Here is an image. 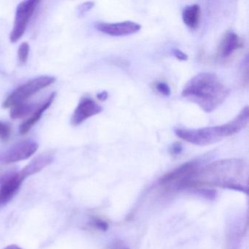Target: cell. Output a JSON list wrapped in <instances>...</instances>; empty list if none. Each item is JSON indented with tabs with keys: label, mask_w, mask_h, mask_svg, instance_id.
Instances as JSON below:
<instances>
[{
	"label": "cell",
	"mask_w": 249,
	"mask_h": 249,
	"mask_svg": "<svg viewBox=\"0 0 249 249\" xmlns=\"http://www.w3.org/2000/svg\"><path fill=\"white\" fill-rule=\"evenodd\" d=\"M230 89L216 75L201 72L191 78L183 87L181 95L206 113L216 110L228 97Z\"/></svg>",
	"instance_id": "cell-1"
},
{
	"label": "cell",
	"mask_w": 249,
	"mask_h": 249,
	"mask_svg": "<svg viewBox=\"0 0 249 249\" xmlns=\"http://www.w3.org/2000/svg\"><path fill=\"white\" fill-rule=\"evenodd\" d=\"M246 166L243 160L237 159L219 160L198 170L189 186L196 183L221 186L226 189L247 192V188L240 183L244 178Z\"/></svg>",
	"instance_id": "cell-2"
},
{
	"label": "cell",
	"mask_w": 249,
	"mask_h": 249,
	"mask_svg": "<svg viewBox=\"0 0 249 249\" xmlns=\"http://www.w3.org/2000/svg\"><path fill=\"white\" fill-rule=\"evenodd\" d=\"M248 124L249 107L246 106L235 118L224 124L198 129L177 128L175 129V133L178 138L193 145H208L239 133L248 126Z\"/></svg>",
	"instance_id": "cell-3"
},
{
	"label": "cell",
	"mask_w": 249,
	"mask_h": 249,
	"mask_svg": "<svg viewBox=\"0 0 249 249\" xmlns=\"http://www.w3.org/2000/svg\"><path fill=\"white\" fill-rule=\"evenodd\" d=\"M55 81H56V78L53 76H48V75H43V76L34 78L13 91L7 97L2 106L4 108H12L14 106L26 103V101L32 96L52 85Z\"/></svg>",
	"instance_id": "cell-4"
},
{
	"label": "cell",
	"mask_w": 249,
	"mask_h": 249,
	"mask_svg": "<svg viewBox=\"0 0 249 249\" xmlns=\"http://www.w3.org/2000/svg\"><path fill=\"white\" fill-rule=\"evenodd\" d=\"M39 3L38 0H27L18 4L16 11L14 27L10 35L11 43H17L23 37Z\"/></svg>",
	"instance_id": "cell-5"
},
{
	"label": "cell",
	"mask_w": 249,
	"mask_h": 249,
	"mask_svg": "<svg viewBox=\"0 0 249 249\" xmlns=\"http://www.w3.org/2000/svg\"><path fill=\"white\" fill-rule=\"evenodd\" d=\"M199 165L198 161H190L184 163L161 178L160 180V184L171 185L174 183L175 185H177L178 189L185 187L189 185V182L199 170Z\"/></svg>",
	"instance_id": "cell-6"
},
{
	"label": "cell",
	"mask_w": 249,
	"mask_h": 249,
	"mask_svg": "<svg viewBox=\"0 0 249 249\" xmlns=\"http://www.w3.org/2000/svg\"><path fill=\"white\" fill-rule=\"evenodd\" d=\"M37 142L24 141L6 150H0V163L11 164L30 158L38 149Z\"/></svg>",
	"instance_id": "cell-7"
},
{
	"label": "cell",
	"mask_w": 249,
	"mask_h": 249,
	"mask_svg": "<svg viewBox=\"0 0 249 249\" xmlns=\"http://www.w3.org/2000/svg\"><path fill=\"white\" fill-rule=\"evenodd\" d=\"M141 25L134 21H126L117 23L97 22L95 28L100 33L112 37H123L136 34L141 30Z\"/></svg>",
	"instance_id": "cell-8"
},
{
	"label": "cell",
	"mask_w": 249,
	"mask_h": 249,
	"mask_svg": "<svg viewBox=\"0 0 249 249\" xmlns=\"http://www.w3.org/2000/svg\"><path fill=\"white\" fill-rule=\"evenodd\" d=\"M27 178L22 171L9 175L4 179L0 186V208L8 203L19 190L21 184Z\"/></svg>",
	"instance_id": "cell-9"
},
{
	"label": "cell",
	"mask_w": 249,
	"mask_h": 249,
	"mask_svg": "<svg viewBox=\"0 0 249 249\" xmlns=\"http://www.w3.org/2000/svg\"><path fill=\"white\" fill-rule=\"evenodd\" d=\"M103 111V107L90 97H83L75 108L71 119L73 126H78L92 116Z\"/></svg>",
	"instance_id": "cell-10"
},
{
	"label": "cell",
	"mask_w": 249,
	"mask_h": 249,
	"mask_svg": "<svg viewBox=\"0 0 249 249\" xmlns=\"http://www.w3.org/2000/svg\"><path fill=\"white\" fill-rule=\"evenodd\" d=\"M244 46V40L237 33L228 32L223 37L217 49L218 59L226 60L230 59L236 52Z\"/></svg>",
	"instance_id": "cell-11"
},
{
	"label": "cell",
	"mask_w": 249,
	"mask_h": 249,
	"mask_svg": "<svg viewBox=\"0 0 249 249\" xmlns=\"http://www.w3.org/2000/svg\"><path fill=\"white\" fill-rule=\"evenodd\" d=\"M56 97V92L52 93V94L49 96V98L45 101V103L42 104L41 106H39L36 109V110H35L33 115L21 125V126H20V133H21V135H24L30 132V129L40 120L45 111L51 107Z\"/></svg>",
	"instance_id": "cell-12"
},
{
	"label": "cell",
	"mask_w": 249,
	"mask_h": 249,
	"mask_svg": "<svg viewBox=\"0 0 249 249\" xmlns=\"http://www.w3.org/2000/svg\"><path fill=\"white\" fill-rule=\"evenodd\" d=\"M201 17V8L198 4L187 5L182 11V19L186 27L192 30L197 28Z\"/></svg>",
	"instance_id": "cell-13"
},
{
	"label": "cell",
	"mask_w": 249,
	"mask_h": 249,
	"mask_svg": "<svg viewBox=\"0 0 249 249\" xmlns=\"http://www.w3.org/2000/svg\"><path fill=\"white\" fill-rule=\"evenodd\" d=\"M53 161V157L50 154H43L33 160L30 164L23 168L21 171L23 172L26 178H28L29 176H33L41 171L45 167L50 165Z\"/></svg>",
	"instance_id": "cell-14"
},
{
	"label": "cell",
	"mask_w": 249,
	"mask_h": 249,
	"mask_svg": "<svg viewBox=\"0 0 249 249\" xmlns=\"http://www.w3.org/2000/svg\"><path fill=\"white\" fill-rule=\"evenodd\" d=\"M35 110V106L28 103H22L12 107L11 111V118L12 119H24L26 116L33 113Z\"/></svg>",
	"instance_id": "cell-15"
},
{
	"label": "cell",
	"mask_w": 249,
	"mask_h": 249,
	"mask_svg": "<svg viewBox=\"0 0 249 249\" xmlns=\"http://www.w3.org/2000/svg\"><path fill=\"white\" fill-rule=\"evenodd\" d=\"M30 49V45L27 42H23L20 45L18 50V59L21 63L25 64L28 60Z\"/></svg>",
	"instance_id": "cell-16"
},
{
	"label": "cell",
	"mask_w": 249,
	"mask_h": 249,
	"mask_svg": "<svg viewBox=\"0 0 249 249\" xmlns=\"http://www.w3.org/2000/svg\"><path fill=\"white\" fill-rule=\"evenodd\" d=\"M11 135V127L9 124L0 121V141L8 142Z\"/></svg>",
	"instance_id": "cell-17"
},
{
	"label": "cell",
	"mask_w": 249,
	"mask_h": 249,
	"mask_svg": "<svg viewBox=\"0 0 249 249\" xmlns=\"http://www.w3.org/2000/svg\"><path fill=\"white\" fill-rule=\"evenodd\" d=\"M155 87L158 92L162 94L163 96L168 97L171 94V89H170V87H169L167 83L160 81V82H157L156 84Z\"/></svg>",
	"instance_id": "cell-18"
},
{
	"label": "cell",
	"mask_w": 249,
	"mask_h": 249,
	"mask_svg": "<svg viewBox=\"0 0 249 249\" xmlns=\"http://www.w3.org/2000/svg\"><path fill=\"white\" fill-rule=\"evenodd\" d=\"M92 224L94 227H97L99 230H103V231H106L108 228L107 223L105 222L103 220L99 219V218H94L93 220Z\"/></svg>",
	"instance_id": "cell-19"
},
{
	"label": "cell",
	"mask_w": 249,
	"mask_h": 249,
	"mask_svg": "<svg viewBox=\"0 0 249 249\" xmlns=\"http://www.w3.org/2000/svg\"><path fill=\"white\" fill-rule=\"evenodd\" d=\"M182 151H183V147H182L180 142H175L170 146V152L173 155H179V154H181Z\"/></svg>",
	"instance_id": "cell-20"
},
{
	"label": "cell",
	"mask_w": 249,
	"mask_h": 249,
	"mask_svg": "<svg viewBox=\"0 0 249 249\" xmlns=\"http://www.w3.org/2000/svg\"><path fill=\"white\" fill-rule=\"evenodd\" d=\"M173 54L174 55L176 59L180 61H186L188 60V58H189L186 53L177 49H173Z\"/></svg>",
	"instance_id": "cell-21"
},
{
	"label": "cell",
	"mask_w": 249,
	"mask_h": 249,
	"mask_svg": "<svg viewBox=\"0 0 249 249\" xmlns=\"http://www.w3.org/2000/svg\"><path fill=\"white\" fill-rule=\"evenodd\" d=\"M94 2H85V3L80 5L78 9H79V11L81 14H84V13H87L88 12V11H89L90 10L94 7Z\"/></svg>",
	"instance_id": "cell-22"
},
{
	"label": "cell",
	"mask_w": 249,
	"mask_h": 249,
	"mask_svg": "<svg viewBox=\"0 0 249 249\" xmlns=\"http://www.w3.org/2000/svg\"><path fill=\"white\" fill-rule=\"evenodd\" d=\"M97 97L100 101H106L108 97V94H107V91H102V92L97 94Z\"/></svg>",
	"instance_id": "cell-23"
},
{
	"label": "cell",
	"mask_w": 249,
	"mask_h": 249,
	"mask_svg": "<svg viewBox=\"0 0 249 249\" xmlns=\"http://www.w3.org/2000/svg\"><path fill=\"white\" fill-rule=\"evenodd\" d=\"M4 249H22L19 246H17V245H10V246H7Z\"/></svg>",
	"instance_id": "cell-24"
},
{
	"label": "cell",
	"mask_w": 249,
	"mask_h": 249,
	"mask_svg": "<svg viewBox=\"0 0 249 249\" xmlns=\"http://www.w3.org/2000/svg\"></svg>",
	"instance_id": "cell-25"
}]
</instances>
